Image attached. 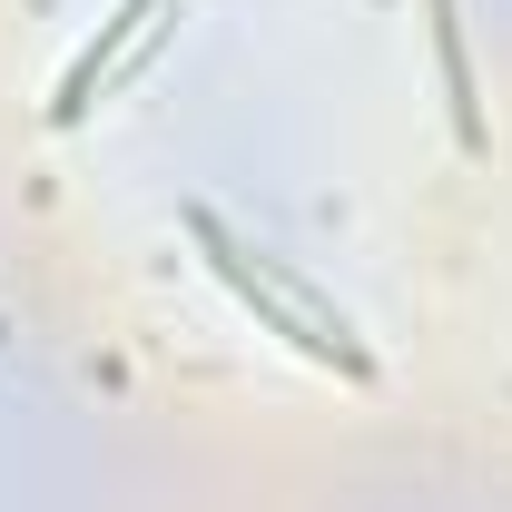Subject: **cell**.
I'll use <instances>...</instances> for the list:
<instances>
[{"label": "cell", "instance_id": "cell-1", "mask_svg": "<svg viewBox=\"0 0 512 512\" xmlns=\"http://www.w3.org/2000/svg\"><path fill=\"white\" fill-rule=\"evenodd\" d=\"M188 247L207 256V276H217V286L256 316V335H276V345H286V355H306L316 375H335V384H375V375H384L375 345L355 335V316H345L335 296H316L286 256H256L217 207H188Z\"/></svg>", "mask_w": 512, "mask_h": 512}, {"label": "cell", "instance_id": "cell-2", "mask_svg": "<svg viewBox=\"0 0 512 512\" xmlns=\"http://www.w3.org/2000/svg\"><path fill=\"white\" fill-rule=\"evenodd\" d=\"M168 10L178 0H119L109 20H99V40L79 50V60L60 69V99H50V128H79L99 99H109V79H128V69L148 60L158 40H168Z\"/></svg>", "mask_w": 512, "mask_h": 512}]
</instances>
